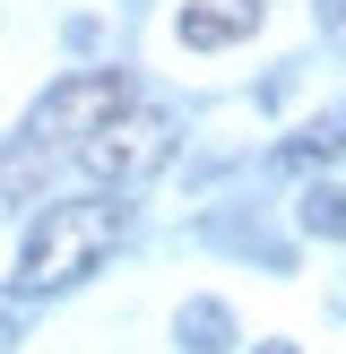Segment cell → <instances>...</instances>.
<instances>
[{
	"mask_svg": "<svg viewBox=\"0 0 346 354\" xmlns=\"http://www.w3.org/2000/svg\"><path fill=\"white\" fill-rule=\"evenodd\" d=\"M121 234H130V207L121 199H52L44 216L26 225V242H17V277L9 286L26 294V303L69 294L78 277H95L104 259L121 251Z\"/></svg>",
	"mask_w": 346,
	"mask_h": 354,
	"instance_id": "1",
	"label": "cell"
},
{
	"mask_svg": "<svg viewBox=\"0 0 346 354\" xmlns=\"http://www.w3.org/2000/svg\"><path fill=\"white\" fill-rule=\"evenodd\" d=\"M173 113H147V104H121L113 121H104L95 138H78V165H86V182L95 190H138V182H156V173L173 165Z\"/></svg>",
	"mask_w": 346,
	"mask_h": 354,
	"instance_id": "2",
	"label": "cell"
},
{
	"mask_svg": "<svg viewBox=\"0 0 346 354\" xmlns=\"http://www.w3.org/2000/svg\"><path fill=\"white\" fill-rule=\"evenodd\" d=\"M130 104V69H69L61 86H44L26 113V147H78V138H95L104 121Z\"/></svg>",
	"mask_w": 346,
	"mask_h": 354,
	"instance_id": "3",
	"label": "cell"
},
{
	"mask_svg": "<svg viewBox=\"0 0 346 354\" xmlns=\"http://www.w3.org/2000/svg\"><path fill=\"white\" fill-rule=\"evenodd\" d=\"M260 17H268V0H182L173 9V35L190 52H225V44H251Z\"/></svg>",
	"mask_w": 346,
	"mask_h": 354,
	"instance_id": "4",
	"label": "cell"
},
{
	"mask_svg": "<svg viewBox=\"0 0 346 354\" xmlns=\"http://www.w3.org/2000/svg\"><path fill=\"white\" fill-rule=\"evenodd\" d=\"M277 156H286L294 173H311V165H338V156H346V104L311 113V121H303V130H294V138H286Z\"/></svg>",
	"mask_w": 346,
	"mask_h": 354,
	"instance_id": "5",
	"label": "cell"
},
{
	"mask_svg": "<svg viewBox=\"0 0 346 354\" xmlns=\"http://www.w3.org/2000/svg\"><path fill=\"white\" fill-rule=\"evenodd\" d=\"M173 346H182V354H225V346H234V311H225V303H208V294H199V303H182V320H173Z\"/></svg>",
	"mask_w": 346,
	"mask_h": 354,
	"instance_id": "6",
	"label": "cell"
},
{
	"mask_svg": "<svg viewBox=\"0 0 346 354\" xmlns=\"http://www.w3.org/2000/svg\"><path fill=\"white\" fill-rule=\"evenodd\" d=\"M294 225H303L311 242H346V190H338V182H303V199H294Z\"/></svg>",
	"mask_w": 346,
	"mask_h": 354,
	"instance_id": "7",
	"label": "cell"
},
{
	"mask_svg": "<svg viewBox=\"0 0 346 354\" xmlns=\"http://www.w3.org/2000/svg\"><path fill=\"white\" fill-rule=\"evenodd\" d=\"M311 17H320V26H329V35L346 44V0H311Z\"/></svg>",
	"mask_w": 346,
	"mask_h": 354,
	"instance_id": "8",
	"label": "cell"
},
{
	"mask_svg": "<svg viewBox=\"0 0 346 354\" xmlns=\"http://www.w3.org/2000/svg\"><path fill=\"white\" fill-rule=\"evenodd\" d=\"M9 346H17V320H9V311H0V354H9Z\"/></svg>",
	"mask_w": 346,
	"mask_h": 354,
	"instance_id": "9",
	"label": "cell"
},
{
	"mask_svg": "<svg viewBox=\"0 0 346 354\" xmlns=\"http://www.w3.org/2000/svg\"><path fill=\"white\" fill-rule=\"evenodd\" d=\"M260 354H294V346H260Z\"/></svg>",
	"mask_w": 346,
	"mask_h": 354,
	"instance_id": "10",
	"label": "cell"
},
{
	"mask_svg": "<svg viewBox=\"0 0 346 354\" xmlns=\"http://www.w3.org/2000/svg\"><path fill=\"white\" fill-rule=\"evenodd\" d=\"M338 311H346V286H338Z\"/></svg>",
	"mask_w": 346,
	"mask_h": 354,
	"instance_id": "11",
	"label": "cell"
}]
</instances>
